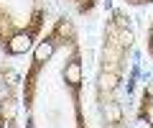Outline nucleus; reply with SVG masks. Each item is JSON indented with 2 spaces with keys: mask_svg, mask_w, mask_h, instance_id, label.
Returning a JSON list of instances; mask_svg holds the SVG:
<instances>
[{
  "mask_svg": "<svg viewBox=\"0 0 153 128\" xmlns=\"http://www.w3.org/2000/svg\"><path fill=\"white\" fill-rule=\"evenodd\" d=\"M135 126L138 128H153V79L143 85L140 97L135 103Z\"/></svg>",
  "mask_w": 153,
  "mask_h": 128,
  "instance_id": "obj_5",
  "label": "nucleus"
},
{
  "mask_svg": "<svg viewBox=\"0 0 153 128\" xmlns=\"http://www.w3.org/2000/svg\"><path fill=\"white\" fill-rule=\"evenodd\" d=\"M21 105V79L13 69L0 67V128H23L18 121Z\"/></svg>",
  "mask_w": 153,
  "mask_h": 128,
  "instance_id": "obj_4",
  "label": "nucleus"
},
{
  "mask_svg": "<svg viewBox=\"0 0 153 128\" xmlns=\"http://www.w3.org/2000/svg\"><path fill=\"white\" fill-rule=\"evenodd\" d=\"M23 128H89L84 110V54L79 31L59 16L31 51L21 77Z\"/></svg>",
  "mask_w": 153,
  "mask_h": 128,
  "instance_id": "obj_1",
  "label": "nucleus"
},
{
  "mask_svg": "<svg viewBox=\"0 0 153 128\" xmlns=\"http://www.w3.org/2000/svg\"><path fill=\"white\" fill-rule=\"evenodd\" d=\"M64 3L74 5V10L79 13V16H89V13L100 5V0H64Z\"/></svg>",
  "mask_w": 153,
  "mask_h": 128,
  "instance_id": "obj_6",
  "label": "nucleus"
},
{
  "mask_svg": "<svg viewBox=\"0 0 153 128\" xmlns=\"http://www.w3.org/2000/svg\"><path fill=\"white\" fill-rule=\"evenodd\" d=\"M125 5H133V8H143V5H151L153 0H123Z\"/></svg>",
  "mask_w": 153,
  "mask_h": 128,
  "instance_id": "obj_8",
  "label": "nucleus"
},
{
  "mask_svg": "<svg viewBox=\"0 0 153 128\" xmlns=\"http://www.w3.org/2000/svg\"><path fill=\"white\" fill-rule=\"evenodd\" d=\"M146 51H148V56L153 59V21L148 23V31H146Z\"/></svg>",
  "mask_w": 153,
  "mask_h": 128,
  "instance_id": "obj_7",
  "label": "nucleus"
},
{
  "mask_svg": "<svg viewBox=\"0 0 153 128\" xmlns=\"http://www.w3.org/2000/svg\"><path fill=\"white\" fill-rule=\"evenodd\" d=\"M46 0H0V54H31L46 31Z\"/></svg>",
  "mask_w": 153,
  "mask_h": 128,
  "instance_id": "obj_3",
  "label": "nucleus"
},
{
  "mask_svg": "<svg viewBox=\"0 0 153 128\" xmlns=\"http://www.w3.org/2000/svg\"><path fill=\"white\" fill-rule=\"evenodd\" d=\"M133 49H135L133 18L123 8H112L105 16L92 82V103L100 118V128H130L128 82L133 77Z\"/></svg>",
  "mask_w": 153,
  "mask_h": 128,
  "instance_id": "obj_2",
  "label": "nucleus"
}]
</instances>
